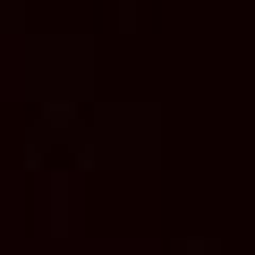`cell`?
I'll list each match as a JSON object with an SVG mask.
<instances>
[]
</instances>
